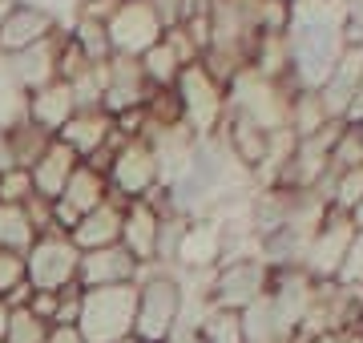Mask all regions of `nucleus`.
I'll return each mask as SVG.
<instances>
[{"instance_id": "8", "label": "nucleus", "mask_w": 363, "mask_h": 343, "mask_svg": "<svg viewBox=\"0 0 363 343\" xmlns=\"http://www.w3.org/2000/svg\"><path fill=\"white\" fill-rule=\"evenodd\" d=\"M61 16L40 4H0V57L37 49L61 33Z\"/></svg>"}, {"instance_id": "25", "label": "nucleus", "mask_w": 363, "mask_h": 343, "mask_svg": "<svg viewBox=\"0 0 363 343\" xmlns=\"http://www.w3.org/2000/svg\"><path fill=\"white\" fill-rule=\"evenodd\" d=\"M202 343H247L242 335V315L238 311H222V307H206L202 319L194 323Z\"/></svg>"}, {"instance_id": "17", "label": "nucleus", "mask_w": 363, "mask_h": 343, "mask_svg": "<svg viewBox=\"0 0 363 343\" xmlns=\"http://www.w3.org/2000/svg\"><path fill=\"white\" fill-rule=\"evenodd\" d=\"M121 218H125V202L109 198V202H101L97 210L81 214V223L69 230V238L77 242V251H101V247H113V242H121Z\"/></svg>"}, {"instance_id": "30", "label": "nucleus", "mask_w": 363, "mask_h": 343, "mask_svg": "<svg viewBox=\"0 0 363 343\" xmlns=\"http://www.w3.org/2000/svg\"><path fill=\"white\" fill-rule=\"evenodd\" d=\"M339 287L347 291H363V230H355V238H351L347 254H343V266H339L335 275Z\"/></svg>"}, {"instance_id": "13", "label": "nucleus", "mask_w": 363, "mask_h": 343, "mask_svg": "<svg viewBox=\"0 0 363 343\" xmlns=\"http://www.w3.org/2000/svg\"><path fill=\"white\" fill-rule=\"evenodd\" d=\"M157 235H162V210L150 198L125 202L121 218V247L142 266H157Z\"/></svg>"}, {"instance_id": "7", "label": "nucleus", "mask_w": 363, "mask_h": 343, "mask_svg": "<svg viewBox=\"0 0 363 343\" xmlns=\"http://www.w3.org/2000/svg\"><path fill=\"white\" fill-rule=\"evenodd\" d=\"M157 186H162V166H157L154 145L145 137H125L117 145L113 162H109V190L121 202H138L150 198Z\"/></svg>"}, {"instance_id": "24", "label": "nucleus", "mask_w": 363, "mask_h": 343, "mask_svg": "<svg viewBox=\"0 0 363 343\" xmlns=\"http://www.w3.org/2000/svg\"><path fill=\"white\" fill-rule=\"evenodd\" d=\"M9 142H13V158H16V166H25V170H33V166H37V158L40 154H45V150H49V133L40 130V125H33V121L28 118H21V121H13V125H9Z\"/></svg>"}, {"instance_id": "15", "label": "nucleus", "mask_w": 363, "mask_h": 343, "mask_svg": "<svg viewBox=\"0 0 363 343\" xmlns=\"http://www.w3.org/2000/svg\"><path fill=\"white\" fill-rule=\"evenodd\" d=\"M57 137H61L81 162H89V158H97L101 150H109V145L117 142V130H113V118H109L105 109H77Z\"/></svg>"}, {"instance_id": "42", "label": "nucleus", "mask_w": 363, "mask_h": 343, "mask_svg": "<svg viewBox=\"0 0 363 343\" xmlns=\"http://www.w3.org/2000/svg\"><path fill=\"white\" fill-rule=\"evenodd\" d=\"M286 4H298V0H286Z\"/></svg>"}, {"instance_id": "9", "label": "nucleus", "mask_w": 363, "mask_h": 343, "mask_svg": "<svg viewBox=\"0 0 363 343\" xmlns=\"http://www.w3.org/2000/svg\"><path fill=\"white\" fill-rule=\"evenodd\" d=\"M105 28H109L113 57H142L145 49H154L166 37V25H162V16L154 13L150 0H121V9L109 16Z\"/></svg>"}, {"instance_id": "41", "label": "nucleus", "mask_w": 363, "mask_h": 343, "mask_svg": "<svg viewBox=\"0 0 363 343\" xmlns=\"http://www.w3.org/2000/svg\"><path fill=\"white\" fill-rule=\"evenodd\" d=\"M355 130H359V133H363V121H359V125H355Z\"/></svg>"}, {"instance_id": "4", "label": "nucleus", "mask_w": 363, "mask_h": 343, "mask_svg": "<svg viewBox=\"0 0 363 343\" xmlns=\"http://www.w3.org/2000/svg\"><path fill=\"white\" fill-rule=\"evenodd\" d=\"M174 93H178V106H182V125L194 133V137H210V133L222 130V121H226V85L206 73L202 61L194 65H186L174 81Z\"/></svg>"}, {"instance_id": "14", "label": "nucleus", "mask_w": 363, "mask_h": 343, "mask_svg": "<svg viewBox=\"0 0 363 343\" xmlns=\"http://www.w3.org/2000/svg\"><path fill=\"white\" fill-rule=\"evenodd\" d=\"M73 113H77V97H73V85L61 77L49 81V85H40L37 93L25 97V118L33 125H40L49 137H57V133L65 130Z\"/></svg>"}, {"instance_id": "36", "label": "nucleus", "mask_w": 363, "mask_h": 343, "mask_svg": "<svg viewBox=\"0 0 363 343\" xmlns=\"http://www.w3.org/2000/svg\"><path fill=\"white\" fill-rule=\"evenodd\" d=\"M13 166H16V158H13V142H9V133L0 130V174L13 170Z\"/></svg>"}, {"instance_id": "16", "label": "nucleus", "mask_w": 363, "mask_h": 343, "mask_svg": "<svg viewBox=\"0 0 363 343\" xmlns=\"http://www.w3.org/2000/svg\"><path fill=\"white\" fill-rule=\"evenodd\" d=\"M61 37V33H57ZM57 37L37 45V49H25V53H13V57H0V69L4 77L13 81L16 89L25 93H37L40 85L57 81Z\"/></svg>"}, {"instance_id": "35", "label": "nucleus", "mask_w": 363, "mask_h": 343, "mask_svg": "<svg viewBox=\"0 0 363 343\" xmlns=\"http://www.w3.org/2000/svg\"><path fill=\"white\" fill-rule=\"evenodd\" d=\"M45 343H85V339H81V331H77V327H52Z\"/></svg>"}, {"instance_id": "19", "label": "nucleus", "mask_w": 363, "mask_h": 343, "mask_svg": "<svg viewBox=\"0 0 363 343\" xmlns=\"http://www.w3.org/2000/svg\"><path fill=\"white\" fill-rule=\"evenodd\" d=\"M113 198V190H109V178H105L97 166H89V162H81L77 170H73V178H69L65 194H61V202L65 206H73L77 214H89L97 210L101 202Z\"/></svg>"}, {"instance_id": "11", "label": "nucleus", "mask_w": 363, "mask_h": 343, "mask_svg": "<svg viewBox=\"0 0 363 343\" xmlns=\"http://www.w3.org/2000/svg\"><path fill=\"white\" fill-rule=\"evenodd\" d=\"M154 85L145 81L142 73V61L138 57H109L105 61V97H101V109L109 118L125 113V109H142L150 101Z\"/></svg>"}, {"instance_id": "21", "label": "nucleus", "mask_w": 363, "mask_h": 343, "mask_svg": "<svg viewBox=\"0 0 363 343\" xmlns=\"http://www.w3.org/2000/svg\"><path fill=\"white\" fill-rule=\"evenodd\" d=\"M37 226H33V214L25 206H9V202H0V251H13L25 259L28 247L37 242Z\"/></svg>"}, {"instance_id": "23", "label": "nucleus", "mask_w": 363, "mask_h": 343, "mask_svg": "<svg viewBox=\"0 0 363 343\" xmlns=\"http://www.w3.org/2000/svg\"><path fill=\"white\" fill-rule=\"evenodd\" d=\"M65 33L81 45V53L89 57L93 65H105L109 57H113V45H109V28L101 25V21H89V16H77L73 13V21L65 25Z\"/></svg>"}, {"instance_id": "26", "label": "nucleus", "mask_w": 363, "mask_h": 343, "mask_svg": "<svg viewBox=\"0 0 363 343\" xmlns=\"http://www.w3.org/2000/svg\"><path fill=\"white\" fill-rule=\"evenodd\" d=\"M363 166V133L355 125H343L335 133V145H331V170L343 174V170H359Z\"/></svg>"}, {"instance_id": "33", "label": "nucleus", "mask_w": 363, "mask_h": 343, "mask_svg": "<svg viewBox=\"0 0 363 343\" xmlns=\"http://www.w3.org/2000/svg\"><path fill=\"white\" fill-rule=\"evenodd\" d=\"M121 9V0H77V16H89V21H101L109 25V16Z\"/></svg>"}, {"instance_id": "37", "label": "nucleus", "mask_w": 363, "mask_h": 343, "mask_svg": "<svg viewBox=\"0 0 363 343\" xmlns=\"http://www.w3.org/2000/svg\"><path fill=\"white\" fill-rule=\"evenodd\" d=\"M9 315H13V307L0 299V343H4V331H9Z\"/></svg>"}, {"instance_id": "3", "label": "nucleus", "mask_w": 363, "mask_h": 343, "mask_svg": "<svg viewBox=\"0 0 363 343\" xmlns=\"http://www.w3.org/2000/svg\"><path fill=\"white\" fill-rule=\"evenodd\" d=\"M291 97H295V89H286L283 81L259 77L255 69H242V73L230 81V89H226L230 113L255 121V125L267 130V133L291 130Z\"/></svg>"}, {"instance_id": "27", "label": "nucleus", "mask_w": 363, "mask_h": 343, "mask_svg": "<svg viewBox=\"0 0 363 343\" xmlns=\"http://www.w3.org/2000/svg\"><path fill=\"white\" fill-rule=\"evenodd\" d=\"M49 323L37 319L28 307H13V315H9V331H4V343H45L49 339Z\"/></svg>"}, {"instance_id": "31", "label": "nucleus", "mask_w": 363, "mask_h": 343, "mask_svg": "<svg viewBox=\"0 0 363 343\" xmlns=\"http://www.w3.org/2000/svg\"><path fill=\"white\" fill-rule=\"evenodd\" d=\"M16 283H25V259L13 254V251H0V299H4Z\"/></svg>"}, {"instance_id": "20", "label": "nucleus", "mask_w": 363, "mask_h": 343, "mask_svg": "<svg viewBox=\"0 0 363 343\" xmlns=\"http://www.w3.org/2000/svg\"><path fill=\"white\" fill-rule=\"evenodd\" d=\"M331 121L335 118L327 113L319 89H295V97H291V130H295V137H315Z\"/></svg>"}, {"instance_id": "39", "label": "nucleus", "mask_w": 363, "mask_h": 343, "mask_svg": "<svg viewBox=\"0 0 363 343\" xmlns=\"http://www.w3.org/2000/svg\"><path fill=\"white\" fill-rule=\"evenodd\" d=\"M347 218L355 223V230H363V202H355V210H351Z\"/></svg>"}, {"instance_id": "10", "label": "nucleus", "mask_w": 363, "mask_h": 343, "mask_svg": "<svg viewBox=\"0 0 363 343\" xmlns=\"http://www.w3.org/2000/svg\"><path fill=\"white\" fill-rule=\"evenodd\" d=\"M351 238H355V223H351L343 210H331L323 214V223L315 230L311 247L303 254V271L315 279V283H335L339 266H343V254H347Z\"/></svg>"}, {"instance_id": "43", "label": "nucleus", "mask_w": 363, "mask_h": 343, "mask_svg": "<svg viewBox=\"0 0 363 343\" xmlns=\"http://www.w3.org/2000/svg\"><path fill=\"white\" fill-rule=\"evenodd\" d=\"M359 343H363V335H359Z\"/></svg>"}, {"instance_id": "18", "label": "nucleus", "mask_w": 363, "mask_h": 343, "mask_svg": "<svg viewBox=\"0 0 363 343\" xmlns=\"http://www.w3.org/2000/svg\"><path fill=\"white\" fill-rule=\"evenodd\" d=\"M77 166H81L77 154H73L61 137H52L49 150H45V154L37 158V166H33V186H37V194L49 198V202H57L61 194H65V186H69V178H73Z\"/></svg>"}, {"instance_id": "40", "label": "nucleus", "mask_w": 363, "mask_h": 343, "mask_svg": "<svg viewBox=\"0 0 363 343\" xmlns=\"http://www.w3.org/2000/svg\"><path fill=\"white\" fill-rule=\"evenodd\" d=\"M166 343H182V335H174V339H166Z\"/></svg>"}, {"instance_id": "1", "label": "nucleus", "mask_w": 363, "mask_h": 343, "mask_svg": "<svg viewBox=\"0 0 363 343\" xmlns=\"http://www.w3.org/2000/svg\"><path fill=\"white\" fill-rule=\"evenodd\" d=\"M186 311V287L169 266H145L138 279V319L133 339L138 343H166L182 331Z\"/></svg>"}, {"instance_id": "2", "label": "nucleus", "mask_w": 363, "mask_h": 343, "mask_svg": "<svg viewBox=\"0 0 363 343\" xmlns=\"http://www.w3.org/2000/svg\"><path fill=\"white\" fill-rule=\"evenodd\" d=\"M138 319V283L130 287H89L81 295L77 331L85 343H130Z\"/></svg>"}, {"instance_id": "32", "label": "nucleus", "mask_w": 363, "mask_h": 343, "mask_svg": "<svg viewBox=\"0 0 363 343\" xmlns=\"http://www.w3.org/2000/svg\"><path fill=\"white\" fill-rule=\"evenodd\" d=\"M57 307H61V299H57V291H33V299H28V311L37 319H45V323H57Z\"/></svg>"}, {"instance_id": "5", "label": "nucleus", "mask_w": 363, "mask_h": 343, "mask_svg": "<svg viewBox=\"0 0 363 343\" xmlns=\"http://www.w3.org/2000/svg\"><path fill=\"white\" fill-rule=\"evenodd\" d=\"M271 291V263L262 254H242V259H226L210 271L206 303L222 311H247Z\"/></svg>"}, {"instance_id": "38", "label": "nucleus", "mask_w": 363, "mask_h": 343, "mask_svg": "<svg viewBox=\"0 0 363 343\" xmlns=\"http://www.w3.org/2000/svg\"><path fill=\"white\" fill-rule=\"evenodd\" d=\"M178 335H182V343H202V335H198L194 327H182Z\"/></svg>"}, {"instance_id": "12", "label": "nucleus", "mask_w": 363, "mask_h": 343, "mask_svg": "<svg viewBox=\"0 0 363 343\" xmlns=\"http://www.w3.org/2000/svg\"><path fill=\"white\" fill-rule=\"evenodd\" d=\"M145 266L133 259L121 242L101 247V251H81V266H77V283L85 291L89 287H130L142 279Z\"/></svg>"}, {"instance_id": "44", "label": "nucleus", "mask_w": 363, "mask_h": 343, "mask_svg": "<svg viewBox=\"0 0 363 343\" xmlns=\"http://www.w3.org/2000/svg\"><path fill=\"white\" fill-rule=\"evenodd\" d=\"M0 130H4V125H0Z\"/></svg>"}, {"instance_id": "29", "label": "nucleus", "mask_w": 363, "mask_h": 343, "mask_svg": "<svg viewBox=\"0 0 363 343\" xmlns=\"http://www.w3.org/2000/svg\"><path fill=\"white\" fill-rule=\"evenodd\" d=\"M33 194H37V186H33V170L13 166V170L0 174V202H9V206H25Z\"/></svg>"}, {"instance_id": "28", "label": "nucleus", "mask_w": 363, "mask_h": 343, "mask_svg": "<svg viewBox=\"0 0 363 343\" xmlns=\"http://www.w3.org/2000/svg\"><path fill=\"white\" fill-rule=\"evenodd\" d=\"M327 202H331L335 210H343V214L355 210V202H363V166H359V170L335 174V182H331V194H327Z\"/></svg>"}, {"instance_id": "22", "label": "nucleus", "mask_w": 363, "mask_h": 343, "mask_svg": "<svg viewBox=\"0 0 363 343\" xmlns=\"http://www.w3.org/2000/svg\"><path fill=\"white\" fill-rule=\"evenodd\" d=\"M138 61H142V73H145V81H150L154 89H174L178 73L186 69V61L178 57V49H174V45H169L166 37L157 40L154 49H145V53L138 57Z\"/></svg>"}, {"instance_id": "6", "label": "nucleus", "mask_w": 363, "mask_h": 343, "mask_svg": "<svg viewBox=\"0 0 363 343\" xmlns=\"http://www.w3.org/2000/svg\"><path fill=\"white\" fill-rule=\"evenodd\" d=\"M77 266H81V251L77 242L61 230L40 235L25 254V283L33 291H65L77 283Z\"/></svg>"}, {"instance_id": "34", "label": "nucleus", "mask_w": 363, "mask_h": 343, "mask_svg": "<svg viewBox=\"0 0 363 343\" xmlns=\"http://www.w3.org/2000/svg\"><path fill=\"white\" fill-rule=\"evenodd\" d=\"M359 121H363V77H359V85H355V93H351L347 113H343V125H359Z\"/></svg>"}]
</instances>
